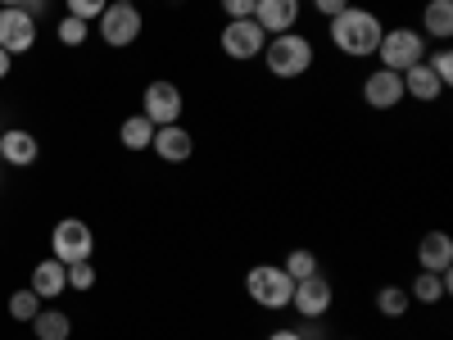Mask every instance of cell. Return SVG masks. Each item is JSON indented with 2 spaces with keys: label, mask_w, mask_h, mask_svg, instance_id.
Segmentation results:
<instances>
[{
  "label": "cell",
  "mask_w": 453,
  "mask_h": 340,
  "mask_svg": "<svg viewBox=\"0 0 453 340\" xmlns=\"http://www.w3.org/2000/svg\"><path fill=\"white\" fill-rule=\"evenodd\" d=\"M91 250H96V236H91V227H87L82 218L55 222V232H50V259H59L64 268H68V263L91 259Z\"/></svg>",
  "instance_id": "cell-5"
},
{
  "label": "cell",
  "mask_w": 453,
  "mask_h": 340,
  "mask_svg": "<svg viewBox=\"0 0 453 340\" xmlns=\"http://www.w3.org/2000/svg\"><path fill=\"white\" fill-rule=\"evenodd\" d=\"M263 64H268L273 78L290 82V78H304L313 68V42L299 32H281V36H268V46H263Z\"/></svg>",
  "instance_id": "cell-2"
},
{
  "label": "cell",
  "mask_w": 453,
  "mask_h": 340,
  "mask_svg": "<svg viewBox=\"0 0 453 340\" xmlns=\"http://www.w3.org/2000/svg\"><path fill=\"white\" fill-rule=\"evenodd\" d=\"M263 46H268V32H263L254 19H226V27H222V55L226 59H258L263 55Z\"/></svg>",
  "instance_id": "cell-7"
},
{
  "label": "cell",
  "mask_w": 453,
  "mask_h": 340,
  "mask_svg": "<svg viewBox=\"0 0 453 340\" xmlns=\"http://www.w3.org/2000/svg\"><path fill=\"white\" fill-rule=\"evenodd\" d=\"M245 295L258 309H290L295 282L286 277L281 263H254V268L245 273Z\"/></svg>",
  "instance_id": "cell-3"
},
{
  "label": "cell",
  "mask_w": 453,
  "mask_h": 340,
  "mask_svg": "<svg viewBox=\"0 0 453 340\" xmlns=\"http://www.w3.org/2000/svg\"><path fill=\"white\" fill-rule=\"evenodd\" d=\"M422 27H426V36H435V42H449L453 36V0H426Z\"/></svg>",
  "instance_id": "cell-19"
},
{
  "label": "cell",
  "mask_w": 453,
  "mask_h": 340,
  "mask_svg": "<svg viewBox=\"0 0 453 340\" xmlns=\"http://www.w3.org/2000/svg\"><path fill=\"white\" fill-rule=\"evenodd\" d=\"M281 268H286V277H290V282H304V277H313V273H318V259H313L309 250H290Z\"/></svg>",
  "instance_id": "cell-24"
},
{
  "label": "cell",
  "mask_w": 453,
  "mask_h": 340,
  "mask_svg": "<svg viewBox=\"0 0 453 340\" xmlns=\"http://www.w3.org/2000/svg\"><path fill=\"white\" fill-rule=\"evenodd\" d=\"M23 5V0H0V10H19Z\"/></svg>",
  "instance_id": "cell-34"
},
{
  "label": "cell",
  "mask_w": 453,
  "mask_h": 340,
  "mask_svg": "<svg viewBox=\"0 0 453 340\" xmlns=\"http://www.w3.org/2000/svg\"><path fill=\"white\" fill-rule=\"evenodd\" d=\"M376 59H381V68H390V73H403V68L426 59V36L418 27H390V32H381Z\"/></svg>",
  "instance_id": "cell-4"
},
{
  "label": "cell",
  "mask_w": 453,
  "mask_h": 340,
  "mask_svg": "<svg viewBox=\"0 0 453 340\" xmlns=\"http://www.w3.org/2000/svg\"><path fill=\"white\" fill-rule=\"evenodd\" d=\"M119 5H136V0H119Z\"/></svg>",
  "instance_id": "cell-35"
},
{
  "label": "cell",
  "mask_w": 453,
  "mask_h": 340,
  "mask_svg": "<svg viewBox=\"0 0 453 340\" xmlns=\"http://www.w3.org/2000/svg\"><path fill=\"white\" fill-rule=\"evenodd\" d=\"M64 286H68V268L59 259H42L32 268V290L42 295V299H55V295H64Z\"/></svg>",
  "instance_id": "cell-17"
},
{
  "label": "cell",
  "mask_w": 453,
  "mask_h": 340,
  "mask_svg": "<svg viewBox=\"0 0 453 340\" xmlns=\"http://www.w3.org/2000/svg\"><path fill=\"white\" fill-rule=\"evenodd\" d=\"M268 340H304V336H299V331H290V327H281V331H273Z\"/></svg>",
  "instance_id": "cell-33"
},
{
  "label": "cell",
  "mask_w": 453,
  "mask_h": 340,
  "mask_svg": "<svg viewBox=\"0 0 453 340\" xmlns=\"http://www.w3.org/2000/svg\"><path fill=\"white\" fill-rule=\"evenodd\" d=\"M363 100L372 109H395L403 100V78H399V73H390V68L367 73V78H363Z\"/></svg>",
  "instance_id": "cell-12"
},
{
  "label": "cell",
  "mask_w": 453,
  "mask_h": 340,
  "mask_svg": "<svg viewBox=\"0 0 453 340\" xmlns=\"http://www.w3.org/2000/svg\"><path fill=\"white\" fill-rule=\"evenodd\" d=\"M449 290H453V273H418V282L408 286V299H418V305H440Z\"/></svg>",
  "instance_id": "cell-18"
},
{
  "label": "cell",
  "mask_w": 453,
  "mask_h": 340,
  "mask_svg": "<svg viewBox=\"0 0 453 340\" xmlns=\"http://www.w3.org/2000/svg\"><path fill=\"white\" fill-rule=\"evenodd\" d=\"M349 5H354V0H313V10H318V14L326 19V23H331V19H335L340 10H349Z\"/></svg>",
  "instance_id": "cell-30"
},
{
  "label": "cell",
  "mask_w": 453,
  "mask_h": 340,
  "mask_svg": "<svg viewBox=\"0 0 453 340\" xmlns=\"http://www.w3.org/2000/svg\"><path fill=\"white\" fill-rule=\"evenodd\" d=\"M36 46V19L19 5V10H0V50L10 55H27Z\"/></svg>",
  "instance_id": "cell-10"
},
{
  "label": "cell",
  "mask_w": 453,
  "mask_h": 340,
  "mask_svg": "<svg viewBox=\"0 0 453 340\" xmlns=\"http://www.w3.org/2000/svg\"><path fill=\"white\" fill-rule=\"evenodd\" d=\"M141 27H145V19H141L136 5H119V0H109L104 14H100V42L113 46V50H123V46H132L141 36Z\"/></svg>",
  "instance_id": "cell-6"
},
{
  "label": "cell",
  "mask_w": 453,
  "mask_h": 340,
  "mask_svg": "<svg viewBox=\"0 0 453 340\" xmlns=\"http://www.w3.org/2000/svg\"><path fill=\"white\" fill-rule=\"evenodd\" d=\"M36 313H42V295H36L32 286L10 295V318H14V322H32Z\"/></svg>",
  "instance_id": "cell-23"
},
{
  "label": "cell",
  "mask_w": 453,
  "mask_h": 340,
  "mask_svg": "<svg viewBox=\"0 0 453 340\" xmlns=\"http://www.w3.org/2000/svg\"><path fill=\"white\" fill-rule=\"evenodd\" d=\"M0 132H5V128H0Z\"/></svg>",
  "instance_id": "cell-36"
},
{
  "label": "cell",
  "mask_w": 453,
  "mask_h": 340,
  "mask_svg": "<svg viewBox=\"0 0 453 340\" xmlns=\"http://www.w3.org/2000/svg\"><path fill=\"white\" fill-rule=\"evenodd\" d=\"M68 286H73V290H91V286H96V268H91V259L68 263Z\"/></svg>",
  "instance_id": "cell-27"
},
{
  "label": "cell",
  "mask_w": 453,
  "mask_h": 340,
  "mask_svg": "<svg viewBox=\"0 0 453 340\" xmlns=\"http://www.w3.org/2000/svg\"><path fill=\"white\" fill-rule=\"evenodd\" d=\"M119 141L127 150H150V141H155V123H150L145 113H132V119H123V128H119Z\"/></svg>",
  "instance_id": "cell-21"
},
{
  "label": "cell",
  "mask_w": 453,
  "mask_h": 340,
  "mask_svg": "<svg viewBox=\"0 0 453 340\" xmlns=\"http://www.w3.org/2000/svg\"><path fill=\"white\" fill-rule=\"evenodd\" d=\"M399 78H403V96L422 100V104H431V100H440V96H444L440 78H435V73H431L426 64H412V68H403Z\"/></svg>",
  "instance_id": "cell-16"
},
{
  "label": "cell",
  "mask_w": 453,
  "mask_h": 340,
  "mask_svg": "<svg viewBox=\"0 0 453 340\" xmlns=\"http://www.w3.org/2000/svg\"><path fill=\"white\" fill-rule=\"evenodd\" d=\"M381 19H376L372 10H363V5H349V10H340L335 19H331V42H335V50L340 55H354V59H367V55H376V46H381Z\"/></svg>",
  "instance_id": "cell-1"
},
{
  "label": "cell",
  "mask_w": 453,
  "mask_h": 340,
  "mask_svg": "<svg viewBox=\"0 0 453 340\" xmlns=\"http://www.w3.org/2000/svg\"><path fill=\"white\" fill-rule=\"evenodd\" d=\"M10 59H14V55H10V50H0V82H5V78H10V68H14V64H10Z\"/></svg>",
  "instance_id": "cell-32"
},
{
  "label": "cell",
  "mask_w": 453,
  "mask_h": 340,
  "mask_svg": "<svg viewBox=\"0 0 453 340\" xmlns=\"http://www.w3.org/2000/svg\"><path fill=\"white\" fill-rule=\"evenodd\" d=\"M408 305H412V299H408L403 286H381V290H376V313H381V318H403Z\"/></svg>",
  "instance_id": "cell-22"
},
{
  "label": "cell",
  "mask_w": 453,
  "mask_h": 340,
  "mask_svg": "<svg viewBox=\"0 0 453 340\" xmlns=\"http://www.w3.org/2000/svg\"><path fill=\"white\" fill-rule=\"evenodd\" d=\"M254 5L258 0H222V14L226 19H254Z\"/></svg>",
  "instance_id": "cell-29"
},
{
  "label": "cell",
  "mask_w": 453,
  "mask_h": 340,
  "mask_svg": "<svg viewBox=\"0 0 453 340\" xmlns=\"http://www.w3.org/2000/svg\"><path fill=\"white\" fill-rule=\"evenodd\" d=\"M181 109H186V100H181V87H177V82H150L145 96H141V113H145L155 128L181 123Z\"/></svg>",
  "instance_id": "cell-8"
},
{
  "label": "cell",
  "mask_w": 453,
  "mask_h": 340,
  "mask_svg": "<svg viewBox=\"0 0 453 340\" xmlns=\"http://www.w3.org/2000/svg\"><path fill=\"white\" fill-rule=\"evenodd\" d=\"M32 331H36V340H68L73 336V322L59 309H42V313L32 318Z\"/></svg>",
  "instance_id": "cell-20"
},
{
  "label": "cell",
  "mask_w": 453,
  "mask_h": 340,
  "mask_svg": "<svg viewBox=\"0 0 453 340\" xmlns=\"http://www.w3.org/2000/svg\"><path fill=\"white\" fill-rule=\"evenodd\" d=\"M0 159L14 168H32L42 159V145H36V136L27 128H10V132H0Z\"/></svg>",
  "instance_id": "cell-14"
},
{
  "label": "cell",
  "mask_w": 453,
  "mask_h": 340,
  "mask_svg": "<svg viewBox=\"0 0 453 340\" xmlns=\"http://www.w3.org/2000/svg\"><path fill=\"white\" fill-rule=\"evenodd\" d=\"M418 263H422V273H449L453 268V241H449V232H426L418 241Z\"/></svg>",
  "instance_id": "cell-15"
},
{
  "label": "cell",
  "mask_w": 453,
  "mask_h": 340,
  "mask_svg": "<svg viewBox=\"0 0 453 340\" xmlns=\"http://www.w3.org/2000/svg\"><path fill=\"white\" fill-rule=\"evenodd\" d=\"M64 5H68V14H73V19L91 23V19H100V14H104L109 0H64Z\"/></svg>",
  "instance_id": "cell-28"
},
{
  "label": "cell",
  "mask_w": 453,
  "mask_h": 340,
  "mask_svg": "<svg viewBox=\"0 0 453 340\" xmlns=\"http://www.w3.org/2000/svg\"><path fill=\"white\" fill-rule=\"evenodd\" d=\"M23 10H27L32 19H42V14L50 10V0H23Z\"/></svg>",
  "instance_id": "cell-31"
},
{
  "label": "cell",
  "mask_w": 453,
  "mask_h": 340,
  "mask_svg": "<svg viewBox=\"0 0 453 340\" xmlns=\"http://www.w3.org/2000/svg\"><path fill=\"white\" fill-rule=\"evenodd\" d=\"M55 36H59V46H87V36H91V27H87L82 19H73V14H64V19H59V27H55Z\"/></svg>",
  "instance_id": "cell-25"
},
{
  "label": "cell",
  "mask_w": 453,
  "mask_h": 340,
  "mask_svg": "<svg viewBox=\"0 0 453 340\" xmlns=\"http://www.w3.org/2000/svg\"><path fill=\"white\" fill-rule=\"evenodd\" d=\"M0 164H5V159H0Z\"/></svg>",
  "instance_id": "cell-37"
},
{
  "label": "cell",
  "mask_w": 453,
  "mask_h": 340,
  "mask_svg": "<svg viewBox=\"0 0 453 340\" xmlns=\"http://www.w3.org/2000/svg\"><path fill=\"white\" fill-rule=\"evenodd\" d=\"M431 73H435V78H440V87H453V50L449 46H440L431 59H422Z\"/></svg>",
  "instance_id": "cell-26"
},
{
  "label": "cell",
  "mask_w": 453,
  "mask_h": 340,
  "mask_svg": "<svg viewBox=\"0 0 453 340\" xmlns=\"http://www.w3.org/2000/svg\"><path fill=\"white\" fill-rule=\"evenodd\" d=\"M254 23L268 36L290 32L299 23V0H258V5H254Z\"/></svg>",
  "instance_id": "cell-13"
},
{
  "label": "cell",
  "mask_w": 453,
  "mask_h": 340,
  "mask_svg": "<svg viewBox=\"0 0 453 340\" xmlns=\"http://www.w3.org/2000/svg\"><path fill=\"white\" fill-rule=\"evenodd\" d=\"M335 305V290H331V282L322 277V273H313V277H304V282H295V295H290V309L299 313V318H309V322H318L326 309Z\"/></svg>",
  "instance_id": "cell-9"
},
{
  "label": "cell",
  "mask_w": 453,
  "mask_h": 340,
  "mask_svg": "<svg viewBox=\"0 0 453 340\" xmlns=\"http://www.w3.org/2000/svg\"><path fill=\"white\" fill-rule=\"evenodd\" d=\"M150 150L164 159V164H186L196 155V136L186 132L181 123H164V128H155V141H150Z\"/></svg>",
  "instance_id": "cell-11"
}]
</instances>
